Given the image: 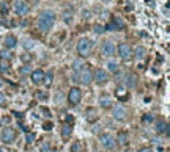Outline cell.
<instances>
[{
  "label": "cell",
  "mask_w": 170,
  "mask_h": 152,
  "mask_svg": "<svg viewBox=\"0 0 170 152\" xmlns=\"http://www.w3.org/2000/svg\"><path fill=\"white\" fill-rule=\"evenodd\" d=\"M35 44H36V43H35L33 39H25V41H24V47H25V49H33Z\"/></svg>",
  "instance_id": "obj_26"
},
{
  "label": "cell",
  "mask_w": 170,
  "mask_h": 152,
  "mask_svg": "<svg viewBox=\"0 0 170 152\" xmlns=\"http://www.w3.org/2000/svg\"><path fill=\"white\" fill-rule=\"evenodd\" d=\"M52 127H54V124H52L50 121H47V122H44V124H43V129H44V130H50Z\"/></svg>",
  "instance_id": "obj_31"
},
{
  "label": "cell",
  "mask_w": 170,
  "mask_h": 152,
  "mask_svg": "<svg viewBox=\"0 0 170 152\" xmlns=\"http://www.w3.org/2000/svg\"><path fill=\"white\" fill-rule=\"evenodd\" d=\"M3 85V80H0V86H2Z\"/></svg>",
  "instance_id": "obj_44"
},
{
  "label": "cell",
  "mask_w": 170,
  "mask_h": 152,
  "mask_svg": "<svg viewBox=\"0 0 170 152\" xmlns=\"http://www.w3.org/2000/svg\"><path fill=\"white\" fill-rule=\"evenodd\" d=\"M29 60H30L29 55H22V61H29Z\"/></svg>",
  "instance_id": "obj_41"
},
{
  "label": "cell",
  "mask_w": 170,
  "mask_h": 152,
  "mask_svg": "<svg viewBox=\"0 0 170 152\" xmlns=\"http://www.w3.org/2000/svg\"><path fill=\"white\" fill-rule=\"evenodd\" d=\"M126 116H128V112H126V108H125L123 105H117V107L113 108V118H115L117 121H125Z\"/></svg>",
  "instance_id": "obj_10"
},
{
  "label": "cell",
  "mask_w": 170,
  "mask_h": 152,
  "mask_svg": "<svg viewBox=\"0 0 170 152\" xmlns=\"http://www.w3.org/2000/svg\"><path fill=\"white\" fill-rule=\"evenodd\" d=\"M71 132H73L71 126H68V124H63V126H61V136L63 138H68L71 135Z\"/></svg>",
  "instance_id": "obj_20"
},
{
  "label": "cell",
  "mask_w": 170,
  "mask_h": 152,
  "mask_svg": "<svg viewBox=\"0 0 170 152\" xmlns=\"http://www.w3.org/2000/svg\"><path fill=\"white\" fill-rule=\"evenodd\" d=\"M5 105V96H3V93H0V107H3Z\"/></svg>",
  "instance_id": "obj_36"
},
{
  "label": "cell",
  "mask_w": 170,
  "mask_h": 152,
  "mask_svg": "<svg viewBox=\"0 0 170 152\" xmlns=\"http://www.w3.org/2000/svg\"><path fill=\"white\" fill-rule=\"evenodd\" d=\"M3 44H5V47L6 49H14L16 46H18V39H16V36H13V35H8L6 38H5V41H3Z\"/></svg>",
  "instance_id": "obj_13"
},
{
  "label": "cell",
  "mask_w": 170,
  "mask_h": 152,
  "mask_svg": "<svg viewBox=\"0 0 170 152\" xmlns=\"http://www.w3.org/2000/svg\"><path fill=\"white\" fill-rule=\"evenodd\" d=\"M73 82H76V83H82V85H90L91 82H93V74H91L90 69H85V67H84L82 71L74 72Z\"/></svg>",
  "instance_id": "obj_2"
},
{
  "label": "cell",
  "mask_w": 170,
  "mask_h": 152,
  "mask_svg": "<svg viewBox=\"0 0 170 152\" xmlns=\"http://www.w3.org/2000/svg\"><path fill=\"white\" fill-rule=\"evenodd\" d=\"M35 138H36V135H35V133L27 132V135H25V141H27V143L30 144V143H33V141H35Z\"/></svg>",
  "instance_id": "obj_27"
},
{
  "label": "cell",
  "mask_w": 170,
  "mask_h": 152,
  "mask_svg": "<svg viewBox=\"0 0 170 152\" xmlns=\"http://www.w3.org/2000/svg\"><path fill=\"white\" fill-rule=\"evenodd\" d=\"M134 55H136V58H139V60L145 58V55H147V49L143 47V46H139V47H136V50H134Z\"/></svg>",
  "instance_id": "obj_17"
},
{
  "label": "cell",
  "mask_w": 170,
  "mask_h": 152,
  "mask_svg": "<svg viewBox=\"0 0 170 152\" xmlns=\"http://www.w3.org/2000/svg\"><path fill=\"white\" fill-rule=\"evenodd\" d=\"M107 67H109L110 72H117V71H118V63H117V61H109Z\"/></svg>",
  "instance_id": "obj_24"
},
{
  "label": "cell",
  "mask_w": 170,
  "mask_h": 152,
  "mask_svg": "<svg viewBox=\"0 0 170 152\" xmlns=\"http://www.w3.org/2000/svg\"><path fill=\"white\" fill-rule=\"evenodd\" d=\"M79 149H81V143H76V144H73V147H71L73 152H79Z\"/></svg>",
  "instance_id": "obj_34"
},
{
  "label": "cell",
  "mask_w": 170,
  "mask_h": 152,
  "mask_svg": "<svg viewBox=\"0 0 170 152\" xmlns=\"http://www.w3.org/2000/svg\"><path fill=\"white\" fill-rule=\"evenodd\" d=\"M153 121H154V116H153V115H145V116H143V122L148 124V122H153Z\"/></svg>",
  "instance_id": "obj_30"
},
{
  "label": "cell",
  "mask_w": 170,
  "mask_h": 152,
  "mask_svg": "<svg viewBox=\"0 0 170 152\" xmlns=\"http://www.w3.org/2000/svg\"><path fill=\"white\" fill-rule=\"evenodd\" d=\"M63 19H65V22H68V24H69V22H71V14H69V13H66V14L63 16Z\"/></svg>",
  "instance_id": "obj_37"
},
{
  "label": "cell",
  "mask_w": 170,
  "mask_h": 152,
  "mask_svg": "<svg viewBox=\"0 0 170 152\" xmlns=\"http://www.w3.org/2000/svg\"><path fill=\"white\" fill-rule=\"evenodd\" d=\"M112 24H113V27H115V30H123V28H125V22H123V19H121L120 16H113Z\"/></svg>",
  "instance_id": "obj_16"
},
{
  "label": "cell",
  "mask_w": 170,
  "mask_h": 152,
  "mask_svg": "<svg viewBox=\"0 0 170 152\" xmlns=\"http://www.w3.org/2000/svg\"><path fill=\"white\" fill-rule=\"evenodd\" d=\"M156 132L158 133H168V124L165 121H158L156 122Z\"/></svg>",
  "instance_id": "obj_14"
},
{
  "label": "cell",
  "mask_w": 170,
  "mask_h": 152,
  "mask_svg": "<svg viewBox=\"0 0 170 152\" xmlns=\"http://www.w3.org/2000/svg\"><path fill=\"white\" fill-rule=\"evenodd\" d=\"M65 124H68V126H73V124H74V116L66 115V118H65Z\"/></svg>",
  "instance_id": "obj_28"
},
{
  "label": "cell",
  "mask_w": 170,
  "mask_h": 152,
  "mask_svg": "<svg viewBox=\"0 0 170 152\" xmlns=\"http://www.w3.org/2000/svg\"><path fill=\"white\" fill-rule=\"evenodd\" d=\"M52 78H54V74L52 72H47V74H44V78H43V83H46L47 86L52 83Z\"/></svg>",
  "instance_id": "obj_23"
},
{
  "label": "cell",
  "mask_w": 170,
  "mask_h": 152,
  "mask_svg": "<svg viewBox=\"0 0 170 152\" xmlns=\"http://www.w3.org/2000/svg\"><path fill=\"white\" fill-rule=\"evenodd\" d=\"M0 152H8V150H6L5 147H0Z\"/></svg>",
  "instance_id": "obj_43"
},
{
  "label": "cell",
  "mask_w": 170,
  "mask_h": 152,
  "mask_svg": "<svg viewBox=\"0 0 170 152\" xmlns=\"http://www.w3.org/2000/svg\"><path fill=\"white\" fill-rule=\"evenodd\" d=\"M49 150V144L47 143H44L43 146H41V152H47Z\"/></svg>",
  "instance_id": "obj_38"
},
{
  "label": "cell",
  "mask_w": 170,
  "mask_h": 152,
  "mask_svg": "<svg viewBox=\"0 0 170 152\" xmlns=\"http://www.w3.org/2000/svg\"><path fill=\"white\" fill-rule=\"evenodd\" d=\"M32 83L33 85H40V83H43V78H44V71L43 69H36V71H33L32 72Z\"/></svg>",
  "instance_id": "obj_11"
},
{
  "label": "cell",
  "mask_w": 170,
  "mask_h": 152,
  "mask_svg": "<svg viewBox=\"0 0 170 152\" xmlns=\"http://www.w3.org/2000/svg\"><path fill=\"white\" fill-rule=\"evenodd\" d=\"M73 69H74V72L82 71V69H84V63H82L81 60H76V61L73 63Z\"/></svg>",
  "instance_id": "obj_22"
},
{
  "label": "cell",
  "mask_w": 170,
  "mask_h": 152,
  "mask_svg": "<svg viewBox=\"0 0 170 152\" xmlns=\"http://www.w3.org/2000/svg\"><path fill=\"white\" fill-rule=\"evenodd\" d=\"M19 72H21L22 75H27V74H30V72H32V67H30L29 64H24V66L19 69Z\"/></svg>",
  "instance_id": "obj_25"
},
{
  "label": "cell",
  "mask_w": 170,
  "mask_h": 152,
  "mask_svg": "<svg viewBox=\"0 0 170 152\" xmlns=\"http://www.w3.org/2000/svg\"><path fill=\"white\" fill-rule=\"evenodd\" d=\"M41 110H43V113H44L46 116H50V112H49V110H47V108H41Z\"/></svg>",
  "instance_id": "obj_40"
},
{
  "label": "cell",
  "mask_w": 170,
  "mask_h": 152,
  "mask_svg": "<svg viewBox=\"0 0 170 152\" xmlns=\"http://www.w3.org/2000/svg\"><path fill=\"white\" fill-rule=\"evenodd\" d=\"M115 53V44L112 41H106V43L102 44V55H106V57H110V55Z\"/></svg>",
  "instance_id": "obj_12"
},
{
  "label": "cell",
  "mask_w": 170,
  "mask_h": 152,
  "mask_svg": "<svg viewBox=\"0 0 170 152\" xmlns=\"http://www.w3.org/2000/svg\"><path fill=\"white\" fill-rule=\"evenodd\" d=\"M0 11H2V14H6V13H8V5L2 3V5H0Z\"/></svg>",
  "instance_id": "obj_32"
},
{
  "label": "cell",
  "mask_w": 170,
  "mask_h": 152,
  "mask_svg": "<svg viewBox=\"0 0 170 152\" xmlns=\"http://www.w3.org/2000/svg\"><path fill=\"white\" fill-rule=\"evenodd\" d=\"M13 8H14V11L18 13L19 16H25L29 13V3L25 2V0H14V3H13Z\"/></svg>",
  "instance_id": "obj_5"
},
{
  "label": "cell",
  "mask_w": 170,
  "mask_h": 152,
  "mask_svg": "<svg viewBox=\"0 0 170 152\" xmlns=\"http://www.w3.org/2000/svg\"><path fill=\"white\" fill-rule=\"evenodd\" d=\"M14 140H16V132L13 130L11 127L3 129V132H2V141L5 144H11V143H14Z\"/></svg>",
  "instance_id": "obj_8"
},
{
  "label": "cell",
  "mask_w": 170,
  "mask_h": 152,
  "mask_svg": "<svg viewBox=\"0 0 170 152\" xmlns=\"http://www.w3.org/2000/svg\"><path fill=\"white\" fill-rule=\"evenodd\" d=\"M115 50H117V53L120 55L121 60H129L131 57H132V49H131L129 44L121 43V44H118V47H117Z\"/></svg>",
  "instance_id": "obj_4"
},
{
  "label": "cell",
  "mask_w": 170,
  "mask_h": 152,
  "mask_svg": "<svg viewBox=\"0 0 170 152\" xmlns=\"http://www.w3.org/2000/svg\"><path fill=\"white\" fill-rule=\"evenodd\" d=\"M0 58L5 60V61H10L13 58V53L10 50H0Z\"/></svg>",
  "instance_id": "obj_21"
},
{
  "label": "cell",
  "mask_w": 170,
  "mask_h": 152,
  "mask_svg": "<svg viewBox=\"0 0 170 152\" xmlns=\"http://www.w3.org/2000/svg\"><path fill=\"white\" fill-rule=\"evenodd\" d=\"M2 122H3V124H8V122H10V118H8V116H5V118L2 119Z\"/></svg>",
  "instance_id": "obj_42"
},
{
  "label": "cell",
  "mask_w": 170,
  "mask_h": 152,
  "mask_svg": "<svg viewBox=\"0 0 170 152\" xmlns=\"http://www.w3.org/2000/svg\"><path fill=\"white\" fill-rule=\"evenodd\" d=\"M10 71V66L6 64V63H2V64H0V72H2V74H6Z\"/></svg>",
  "instance_id": "obj_29"
},
{
  "label": "cell",
  "mask_w": 170,
  "mask_h": 152,
  "mask_svg": "<svg viewBox=\"0 0 170 152\" xmlns=\"http://www.w3.org/2000/svg\"><path fill=\"white\" fill-rule=\"evenodd\" d=\"M93 78L96 80L98 85H104V83H107V80H109V74L104 71V69H96Z\"/></svg>",
  "instance_id": "obj_9"
},
{
  "label": "cell",
  "mask_w": 170,
  "mask_h": 152,
  "mask_svg": "<svg viewBox=\"0 0 170 152\" xmlns=\"http://www.w3.org/2000/svg\"><path fill=\"white\" fill-rule=\"evenodd\" d=\"M115 143H118V144L125 146V144L128 143V135H126L125 132H120V133H118V138L115 140Z\"/></svg>",
  "instance_id": "obj_19"
},
{
  "label": "cell",
  "mask_w": 170,
  "mask_h": 152,
  "mask_svg": "<svg viewBox=\"0 0 170 152\" xmlns=\"http://www.w3.org/2000/svg\"><path fill=\"white\" fill-rule=\"evenodd\" d=\"M99 141H101V144L106 147V149H113L115 147V138L112 136V133H101V136H99Z\"/></svg>",
  "instance_id": "obj_7"
},
{
  "label": "cell",
  "mask_w": 170,
  "mask_h": 152,
  "mask_svg": "<svg viewBox=\"0 0 170 152\" xmlns=\"http://www.w3.org/2000/svg\"><path fill=\"white\" fill-rule=\"evenodd\" d=\"M93 49V43L88 38H82L79 43H77V52L81 53V57H88Z\"/></svg>",
  "instance_id": "obj_3"
},
{
  "label": "cell",
  "mask_w": 170,
  "mask_h": 152,
  "mask_svg": "<svg viewBox=\"0 0 170 152\" xmlns=\"http://www.w3.org/2000/svg\"><path fill=\"white\" fill-rule=\"evenodd\" d=\"M95 33H98V35L104 33V27H101V25H95Z\"/></svg>",
  "instance_id": "obj_33"
},
{
  "label": "cell",
  "mask_w": 170,
  "mask_h": 152,
  "mask_svg": "<svg viewBox=\"0 0 170 152\" xmlns=\"http://www.w3.org/2000/svg\"><path fill=\"white\" fill-rule=\"evenodd\" d=\"M55 24V14L52 11H43L41 16L38 17V28L43 33H47Z\"/></svg>",
  "instance_id": "obj_1"
},
{
  "label": "cell",
  "mask_w": 170,
  "mask_h": 152,
  "mask_svg": "<svg viewBox=\"0 0 170 152\" xmlns=\"http://www.w3.org/2000/svg\"><path fill=\"white\" fill-rule=\"evenodd\" d=\"M99 105H101L102 108H109V107L112 105V101L107 97V96H101V97H99Z\"/></svg>",
  "instance_id": "obj_18"
},
{
  "label": "cell",
  "mask_w": 170,
  "mask_h": 152,
  "mask_svg": "<svg viewBox=\"0 0 170 152\" xmlns=\"http://www.w3.org/2000/svg\"><path fill=\"white\" fill-rule=\"evenodd\" d=\"M104 30H109V32H112V30H115V27H113V24H112V22H109V24L106 25V28H104Z\"/></svg>",
  "instance_id": "obj_35"
},
{
  "label": "cell",
  "mask_w": 170,
  "mask_h": 152,
  "mask_svg": "<svg viewBox=\"0 0 170 152\" xmlns=\"http://www.w3.org/2000/svg\"><path fill=\"white\" fill-rule=\"evenodd\" d=\"M81 99H82V91H81L79 88L73 86V88L69 89V94H68L69 104H71V105H77V104L81 102Z\"/></svg>",
  "instance_id": "obj_6"
},
{
  "label": "cell",
  "mask_w": 170,
  "mask_h": 152,
  "mask_svg": "<svg viewBox=\"0 0 170 152\" xmlns=\"http://www.w3.org/2000/svg\"><path fill=\"white\" fill-rule=\"evenodd\" d=\"M139 152H153V149H150V147H142Z\"/></svg>",
  "instance_id": "obj_39"
},
{
  "label": "cell",
  "mask_w": 170,
  "mask_h": 152,
  "mask_svg": "<svg viewBox=\"0 0 170 152\" xmlns=\"http://www.w3.org/2000/svg\"><path fill=\"white\" fill-rule=\"evenodd\" d=\"M125 83H126L128 88H134V86L137 85V78H136V75H134V74H128L126 78H125Z\"/></svg>",
  "instance_id": "obj_15"
}]
</instances>
